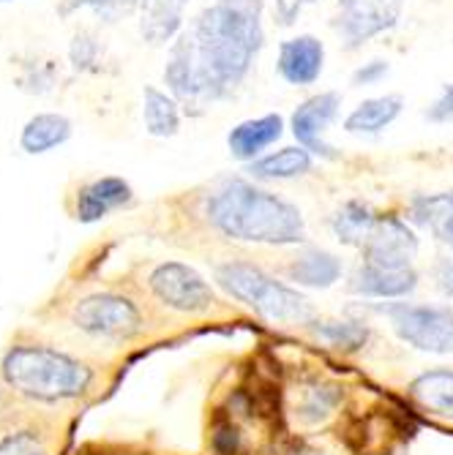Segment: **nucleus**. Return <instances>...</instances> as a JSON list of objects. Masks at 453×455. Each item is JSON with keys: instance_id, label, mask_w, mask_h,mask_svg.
I'll use <instances>...</instances> for the list:
<instances>
[{"instance_id": "obj_1", "label": "nucleus", "mask_w": 453, "mask_h": 455, "mask_svg": "<svg viewBox=\"0 0 453 455\" xmlns=\"http://www.w3.org/2000/svg\"><path fill=\"white\" fill-rule=\"evenodd\" d=\"M263 41L265 33L257 12L214 4L175 38L164 66V82L175 101L199 112L243 85Z\"/></svg>"}, {"instance_id": "obj_2", "label": "nucleus", "mask_w": 453, "mask_h": 455, "mask_svg": "<svg viewBox=\"0 0 453 455\" xmlns=\"http://www.w3.org/2000/svg\"><path fill=\"white\" fill-rule=\"evenodd\" d=\"M205 213L232 240L265 245H298L306 240V224L295 204L249 180H227L219 186L205 204Z\"/></svg>"}, {"instance_id": "obj_3", "label": "nucleus", "mask_w": 453, "mask_h": 455, "mask_svg": "<svg viewBox=\"0 0 453 455\" xmlns=\"http://www.w3.org/2000/svg\"><path fill=\"white\" fill-rule=\"evenodd\" d=\"M0 377L22 398L38 403H63L85 395L93 385V371L53 347L20 344L0 360Z\"/></svg>"}, {"instance_id": "obj_4", "label": "nucleus", "mask_w": 453, "mask_h": 455, "mask_svg": "<svg viewBox=\"0 0 453 455\" xmlns=\"http://www.w3.org/2000/svg\"><path fill=\"white\" fill-rule=\"evenodd\" d=\"M216 281L227 295H232L238 303L249 306L255 314H260L268 322H284V324H306L311 322V306L298 292V289L287 286L268 275L263 267L230 259L216 267Z\"/></svg>"}, {"instance_id": "obj_5", "label": "nucleus", "mask_w": 453, "mask_h": 455, "mask_svg": "<svg viewBox=\"0 0 453 455\" xmlns=\"http://www.w3.org/2000/svg\"><path fill=\"white\" fill-rule=\"evenodd\" d=\"M71 324L88 339L109 344L132 341L145 330V319L137 303L117 292H96L74 303Z\"/></svg>"}, {"instance_id": "obj_6", "label": "nucleus", "mask_w": 453, "mask_h": 455, "mask_svg": "<svg viewBox=\"0 0 453 455\" xmlns=\"http://www.w3.org/2000/svg\"><path fill=\"white\" fill-rule=\"evenodd\" d=\"M150 295L178 314H208L216 306L214 286L183 262H161L148 275Z\"/></svg>"}, {"instance_id": "obj_7", "label": "nucleus", "mask_w": 453, "mask_h": 455, "mask_svg": "<svg viewBox=\"0 0 453 455\" xmlns=\"http://www.w3.org/2000/svg\"><path fill=\"white\" fill-rule=\"evenodd\" d=\"M391 324L396 336L418 352L450 355L453 352V311L445 306H391Z\"/></svg>"}, {"instance_id": "obj_8", "label": "nucleus", "mask_w": 453, "mask_h": 455, "mask_svg": "<svg viewBox=\"0 0 453 455\" xmlns=\"http://www.w3.org/2000/svg\"><path fill=\"white\" fill-rule=\"evenodd\" d=\"M407 0H339L336 33L347 50H358L366 41L396 28Z\"/></svg>"}, {"instance_id": "obj_9", "label": "nucleus", "mask_w": 453, "mask_h": 455, "mask_svg": "<svg viewBox=\"0 0 453 455\" xmlns=\"http://www.w3.org/2000/svg\"><path fill=\"white\" fill-rule=\"evenodd\" d=\"M363 265H375L385 270H404L413 267L418 254V237L407 221L399 216H377L372 232L360 245Z\"/></svg>"}, {"instance_id": "obj_10", "label": "nucleus", "mask_w": 453, "mask_h": 455, "mask_svg": "<svg viewBox=\"0 0 453 455\" xmlns=\"http://www.w3.org/2000/svg\"><path fill=\"white\" fill-rule=\"evenodd\" d=\"M339 107H342V96L334 91L317 93V96L306 99L301 107H295V112L290 117V129H293V137L298 140V145L306 148L311 156L339 158L336 148L325 140L328 129H331L334 120L339 117Z\"/></svg>"}, {"instance_id": "obj_11", "label": "nucleus", "mask_w": 453, "mask_h": 455, "mask_svg": "<svg viewBox=\"0 0 453 455\" xmlns=\"http://www.w3.org/2000/svg\"><path fill=\"white\" fill-rule=\"evenodd\" d=\"M276 68L279 76L287 82V85L295 88H306L314 85L320 79L322 68H325V47L317 36H295L287 38L279 47V58H276Z\"/></svg>"}, {"instance_id": "obj_12", "label": "nucleus", "mask_w": 453, "mask_h": 455, "mask_svg": "<svg viewBox=\"0 0 453 455\" xmlns=\"http://www.w3.org/2000/svg\"><path fill=\"white\" fill-rule=\"evenodd\" d=\"M132 186L123 178H99L77 191V219L82 224H96L112 211L132 202Z\"/></svg>"}, {"instance_id": "obj_13", "label": "nucleus", "mask_w": 453, "mask_h": 455, "mask_svg": "<svg viewBox=\"0 0 453 455\" xmlns=\"http://www.w3.org/2000/svg\"><path fill=\"white\" fill-rule=\"evenodd\" d=\"M284 134V117L271 112L263 117L243 120L230 132L227 148L238 161H257L263 158V150H268L273 142H279Z\"/></svg>"}, {"instance_id": "obj_14", "label": "nucleus", "mask_w": 453, "mask_h": 455, "mask_svg": "<svg viewBox=\"0 0 453 455\" xmlns=\"http://www.w3.org/2000/svg\"><path fill=\"white\" fill-rule=\"evenodd\" d=\"M418 286V273L413 267L385 270L375 265H360L350 281V289L363 298H404Z\"/></svg>"}, {"instance_id": "obj_15", "label": "nucleus", "mask_w": 453, "mask_h": 455, "mask_svg": "<svg viewBox=\"0 0 453 455\" xmlns=\"http://www.w3.org/2000/svg\"><path fill=\"white\" fill-rule=\"evenodd\" d=\"M191 0H145L140 12V33L148 44H167L183 30V14Z\"/></svg>"}, {"instance_id": "obj_16", "label": "nucleus", "mask_w": 453, "mask_h": 455, "mask_svg": "<svg viewBox=\"0 0 453 455\" xmlns=\"http://www.w3.org/2000/svg\"><path fill=\"white\" fill-rule=\"evenodd\" d=\"M401 109H404V101L396 93L366 99L344 117V132L347 134H363V137L380 134L401 115Z\"/></svg>"}, {"instance_id": "obj_17", "label": "nucleus", "mask_w": 453, "mask_h": 455, "mask_svg": "<svg viewBox=\"0 0 453 455\" xmlns=\"http://www.w3.org/2000/svg\"><path fill=\"white\" fill-rule=\"evenodd\" d=\"M409 213L424 229L432 232L434 240L453 248V191L416 196L409 204Z\"/></svg>"}, {"instance_id": "obj_18", "label": "nucleus", "mask_w": 453, "mask_h": 455, "mask_svg": "<svg viewBox=\"0 0 453 455\" xmlns=\"http://www.w3.org/2000/svg\"><path fill=\"white\" fill-rule=\"evenodd\" d=\"M409 395H413L424 409L434 411L440 418L453 420V371L434 368L409 382Z\"/></svg>"}, {"instance_id": "obj_19", "label": "nucleus", "mask_w": 453, "mask_h": 455, "mask_svg": "<svg viewBox=\"0 0 453 455\" xmlns=\"http://www.w3.org/2000/svg\"><path fill=\"white\" fill-rule=\"evenodd\" d=\"M69 137H71V120L55 112H44L25 123V129L20 134V145L25 153L38 156V153H50L53 148L63 145Z\"/></svg>"}, {"instance_id": "obj_20", "label": "nucleus", "mask_w": 453, "mask_h": 455, "mask_svg": "<svg viewBox=\"0 0 453 455\" xmlns=\"http://www.w3.org/2000/svg\"><path fill=\"white\" fill-rule=\"evenodd\" d=\"M287 275H290V281H295L301 286L328 289V286H334L342 278V259H336L331 251L311 248V251L293 259V265L287 267Z\"/></svg>"}, {"instance_id": "obj_21", "label": "nucleus", "mask_w": 453, "mask_h": 455, "mask_svg": "<svg viewBox=\"0 0 453 455\" xmlns=\"http://www.w3.org/2000/svg\"><path fill=\"white\" fill-rule=\"evenodd\" d=\"M311 164L314 158L306 148H281L271 156L252 161L249 172L263 180H293V178L309 175Z\"/></svg>"}, {"instance_id": "obj_22", "label": "nucleus", "mask_w": 453, "mask_h": 455, "mask_svg": "<svg viewBox=\"0 0 453 455\" xmlns=\"http://www.w3.org/2000/svg\"><path fill=\"white\" fill-rule=\"evenodd\" d=\"M142 123L150 137H175L181 129L178 101L158 88H145L142 93Z\"/></svg>"}, {"instance_id": "obj_23", "label": "nucleus", "mask_w": 453, "mask_h": 455, "mask_svg": "<svg viewBox=\"0 0 453 455\" xmlns=\"http://www.w3.org/2000/svg\"><path fill=\"white\" fill-rule=\"evenodd\" d=\"M375 221H377V216H375V211L368 208L366 202L350 199V202H344L342 208L336 211L331 227H334V235H336L344 245H358V248H360V245L366 243L368 232H372Z\"/></svg>"}, {"instance_id": "obj_24", "label": "nucleus", "mask_w": 453, "mask_h": 455, "mask_svg": "<svg viewBox=\"0 0 453 455\" xmlns=\"http://www.w3.org/2000/svg\"><path fill=\"white\" fill-rule=\"evenodd\" d=\"M311 333L331 347L342 352H358L366 339H368V327L355 319H322V322H309Z\"/></svg>"}, {"instance_id": "obj_25", "label": "nucleus", "mask_w": 453, "mask_h": 455, "mask_svg": "<svg viewBox=\"0 0 453 455\" xmlns=\"http://www.w3.org/2000/svg\"><path fill=\"white\" fill-rule=\"evenodd\" d=\"M339 398H342V390L336 385H314V387L303 390V398L295 409V415L309 426L322 423L336 409Z\"/></svg>"}, {"instance_id": "obj_26", "label": "nucleus", "mask_w": 453, "mask_h": 455, "mask_svg": "<svg viewBox=\"0 0 453 455\" xmlns=\"http://www.w3.org/2000/svg\"><path fill=\"white\" fill-rule=\"evenodd\" d=\"M74 6H91L99 17L104 20H120V17H129L134 12H142L145 0H69L63 6V12L74 9Z\"/></svg>"}, {"instance_id": "obj_27", "label": "nucleus", "mask_w": 453, "mask_h": 455, "mask_svg": "<svg viewBox=\"0 0 453 455\" xmlns=\"http://www.w3.org/2000/svg\"><path fill=\"white\" fill-rule=\"evenodd\" d=\"M0 455H50L33 431H12L0 439Z\"/></svg>"}, {"instance_id": "obj_28", "label": "nucleus", "mask_w": 453, "mask_h": 455, "mask_svg": "<svg viewBox=\"0 0 453 455\" xmlns=\"http://www.w3.org/2000/svg\"><path fill=\"white\" fill-rule=\"evenodd\" d=\"M211 450L216 455H235L240 450V431L235 423H222L211 434Z\"/></svg>"}, {"instance_id": "obj_29", "label": "nucleus", "mask_w": 453, "mask_h": 455, "mask_svg": "<svg viewBox=\"0 0 453 455\" xmlns=\"http://www.w3.org/2000/svg\"><path fill=\"white\" fill-rule=\"evenodd\" d=\"M96 41L88 36V33H79L77 38H74V44H71V63H74V68H91L93 63H96Z\"/></svg>"}, {"instance_id": "obj_30", "label": "nucleus", "mask_w": 453, "mask_h": 455, "mask_svg": "<svg viewBox=\"0 0 453 455\" xmlns=\"http://www.w3.org/2000/svg\"><path fill=\"white\" fill-rule=\"evenodd\" d=\"M388 71H391L388 60H368V63H363L360 68L352 71V85H358V88L377 85V82H383L388 76Z\"/></svg>"}, {"instance_id": "obj_31", "label": "nucleus", "mask_w": 453, "mask_h": 455, "mask_svg": "<svg viewBox=\"0 0 453 455\" xmlns=\"http://www.w3.org/2000/svg\"><path fill=\"white\" fill-rule=\"evenodd\" d=\"M317 4V0H273V14L279 25H293L306 6Z\"/></svg>"}, {"instance_id": "obj_32", "label": "nucleus", "mask_w": 453, "mask_h": 455, "mask_svg": "<svg viewBox=\"0 0 453 455\" xmlns=\"http://www.w3.org/2000/svg\"><path fill=\"white\" fill-rule=\"evenodd\" d=\"M429 120H434V123H453V82L442 88L440 99L429 109Z\"/></svg>"}, {"instance_id": "obj_33", "label": "nucleus", "mask_w": 453, "mask_h": 455, "mask_svg": "<svg viewBox=\"0 0 453 455\" xmlns=\"http://www.w3.org/2000/svg\"><path fill=\"white\" fill-rule=\"evenodd\" d=\"M434 281L440 286V292L453 298V257H442L434 267Z\"/></svg>"}, {"instance_id": "obj_34", "label": "nucleus", "mask_w": 453, "mask_h": 455, "mask_svg": "<svg viewBox=\"0 0 453 455\" xmlns=\"http://www.w3.org/2000/svg\"><path fill=\"white\" fill-rule=\"evenodd\" d=\"M216 4H227L235 9H246V12H263V0H216Z\"/></svg>"}]
</instances>
